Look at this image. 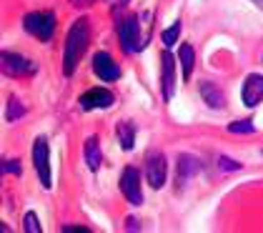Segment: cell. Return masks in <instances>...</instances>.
<instances>
[{"label": "cell", "mask_w": 263, "mask_h": 233, "mask_svg": "<svg viewBox=\"0 0 263 233\" xmlns=\"http://www.w3.org/2000/svg\"><path fill=\"white\" fill-rule=\"evenodd\" d=\"M88 38H90L88 20L78 18L70 25L68 35H65V50H63V73H65V76H73V73H76L83 53H85V48H88Z\"/></svg>", "instance_id": "obj_1"}, {"label": "cell", "mask_w": 263, "mask_h": 233, "mask_svg": "<svg viewBox=\"0 0 263 233\" xmlns=\"http://www.w3.org/2000/svg\"><path fill=\"white\" fill-rule=\"evenodd\" d=\"M138 15H125L118 20V38H121V48L125 53H138L148 43V33L141 30Z\"/></svg>", "instance_id": "obj_2"}, {"label": "cell", "mask_w": 263, "mask_h": 233, "mask_svg": "<svg viewBox=\"0 0 263 233\" xmlns=\"http://www.w3.org/2000/svg\"><path fill=\"white\" fill-rule=\"evenodd\" d=\"M23 28H25L33 38L41 40V43H48V40L53 38V33H55V15H53L50 10L28 13V15L23 18Z\"/></svg>", "instance_id": "obj_3"}, {"label": "cell", "mask_w": 263, "mask_h": 233, "mask_svg": "<svg viewBox=\"0 0 263 233\" xmlns=\"http://www.w3.org/2000/svg\"><path fill=\"white\" fill-rule=\"evenodd\" d=\"M165 155L161 151H148L145 153V178L151 183V188H163L165 183V175H168V166H165Z\"/></svg>", "instance_id": "obj_4"}, {"label": "cell", "mask_w": 263, "mask_h": 233, "mask_svg": "<svg viewBox=\"0 0 263 233\" xmlns=\"http://www.w3.org/2000/svg\"><path fill=\"white\" fill-rule=\"evenodd\" d=\"M33 166L38 171L43 188H50L53 186V181H50V148H48V140L43 136L35 138V143H33Z\"/></svg>", "instance_id": "obj_5"}, {"label": "cell", "mask_w": 263, "mask_h": 233, "mask_svg": "<svg viewBox=\"0 0 263 233\" xmlns=\"http://www.w3.org/2000/svg\"><path fill=\"white\" fill-rule=\"evenodd\" d=\"M121 193L125 195V201L130 206H141L143 203V193H141V173L138 168H125L121 173Z\"/></svg>", "instance_id": "obj_6"}, {"label": "cell", "mask_w": 263, "mask_h": 233, "mask_svg": "<svg viewBox=\"0 0 263 233\" xmlns=\"http://www.w3.org/2000/svg\"><path fill=\"white\" fill-rule=\"evenodd\" d=\"M0 60H3V73L5 76H25V73H35L38 70V65L33 60H25L18 53H5L3 50Z\"/></svg>", "instance_id": "obj_7"}, {"label": "cell", "mask_w": 263, "mask_h": 233, "mask_svg": "<svg viewBox=\"0 0 263 233\" xmlns=\"http://www.w3.org/2000/svg\"><path fill=\"white\" fill-rule=\"evenodd\" d=\"M93 73L101 78L103 83H110V80H118L121 78V68H118V63L110 58L105 50H101V53L93 56Z\"/></svg>", "instance_id": "obj_8"}, {"label": "cell", "mask_w": 263, "mask_h": 233, "mask_svg": "<svg viewBox=\"0 0 263 233\" xmlns=\"http://www.w3.org/2000/svg\"><path fill=\"white\" fill-rule=\"evenodd\" d=\"M113 93L110 91H105V88H90V91H85L81 98H78V103H81L83 111H98V108H110L113 105Z\"/></svg>", "instance_id": "obj_9"}, {"label": "cell", "mask_w": 263, "mask_h": 233, "mask_svg": "<svg viewBox=\"0 0 263 233\" xmlns=\"http://www.w3.org/2000/svg\"><path fill=\"white\" fill-rule=\"evenodd\" d=\"M241 98H243V105L248 108H256L258 103L263 100V76L253 73V76L246 78L243 83V91H241Z\"/></svg>", "instance_id": "obj_10"}, {"label": "cell", "mask_w": 263, "mask_h": 233, "mask_svg": "<svg viewBox=\"0 0 263 233\" xmlns=\"http://www.w3.org/2000/svg\"><path fill=\"white\" fill-rule=\"evenodd\" d=\"M173 65L176 60L168 50H163V98L171 100L173 98V91H176V78H173Z\"/></svg>", "instance_id": "obj_11"}, {"label": "cell", "mask_w": 263, "mask_h": 233, "mask_svg": "<svg viewBox=\"0 0 263 233\" xmlns=\"http://www.w3.org/2000/svg\"><path fill=\"white\" fill-rule=\"evenodd\" d=\"M201 171V160L196 158V155H188V153H183L181 158H178V183H188L193 175Z\"/></svg>", "instance_id": "obj_12"}, {"label": "cell", "mask_w": 263, "mask_h": 233, "mask_svg": "<svg viewBox=\"0 0 263 233\" xmlns=\"http://www.w3.org/2000/svg\"><path fill=\"white\" fill-rule=\"evenodd\" d=\"M83 153H85V163H88V168L90 171H98L103 163V153H101V143H98V138L90 136L85 140V146H83Z\"/></svg>", "instance_id": "obj_13"}, {"label": "cell", "mask_w": 263, "mask_h": 233, "mask_svg": "<svg viewBox=\"0 0 263 233\" xmlns=\"http://www.w3.org/2000/svg\"><path fill=\"white\" fill-rule=\"evenodd\" d=\"M201 96H203V100H205V103L213 108V111L223 108V93L218 91V85H216V83L203 80V83H201Z\"/></svg>", "instance_id": "obj_14"}, {"label": "cell", "mask_w": 263, "mask_h": 233, "mask_svg": "<svg viewBox=\"0 0 263 233\" xmlns=\"http://www.w3.org/2000/svg\"><path fill=\"white\" fill-rule=\"evenodd\" d=\"M118 143L123 151H133V146H136V126L133 123H128V120L118 123Z\"/></svg>", "instance_id": "obj_15"}, {"label": "cell", "mask_w": 263, "mask_h": 233, "mask_svg": "<svg viewBox=\"0 0 263 233\" xmlns=\"http://www.w3.org/2000/svg\"><path fill=\"white\" fill-rule=\"evenodd\" d=\"M178 60H181V73L183 78L188 80L191 73H193V60H196V53H193V48L188 45V43H183L181 50H178Z\"/></svg>", "instance_id": "obj_16"}, {"label": "cell", "mask_w": 263, "mask_h": 233, "mask_svg": "<svg viewBox=\"0 0 263 233\" xmlns=\"http://www.w3.org/2000/svg\"><path fill=\"white\" fill-rule=\"evenodd\" d=\"M23 113H25V108L21 105V100L13 96L10 100H8V113H5V120H8V123H15V120H18Z\"/></svg>", "instance_id": "obj_17"}, {"label": "cell", "mask_w": 263, "mask_h": 233, "mask_svg": "<svg viewBox=\"0 0 263 233\" xmlns=\"http://www.w3.org/2000/svg\"><path fill=\"white\" fill-rule=\"evenodd\" d=\"M178 33H181V23H173L168 30H163V45L165 48H171V45H176V40H178Z\"/></svg>", "instance_id": "obj_18"}, {"label": "cell", "mask_w": 263, "mask_h": 233, "mask_svg": "<svg viewBox=\"0 0 263 233\" xmlns=\"http://www.w3.org/2000/svg\"><path fill=\"white\" fill-rule=\"evenodd\" d=\"M23 228L28 233H41V223H38V216L33 213V211H28L25 218H23Z\"/></svg>", "instance_id": "obj_19"}, {"label": "cell", "mask_w": 263, "mask_h": 233, "mask_svg": "<svg viewBox=\"0 0 263 233\" xmlns=\"http://www.w3.org/2000/svg\"><path fill=\"white\" fill-rule=\"evenodd\" d=\"M228 131L231 133H253L256 126H253V120H236V123L228 126Z\"/></svg>", "instance_id": "obj_20"}, {"label": "cell", "mask_w": 263, "mask_h": 233, "mask_svg": "<svg viewBox=\"0 0 263 233\" xmlns=\"http://www.w3.org/2000/svg\"><path fill=\"white\" fill-rule=\"evenodd\" d=\"M218 166H221V171H238L241 168V163H236L233 158H218Z\"/></svg>", "instance_id": "obj_21"}, {"label": "cell", "mask_w": 263, "mask_h": 233, "mask_svg": "<svg viewBox=\"0 0 263 233\" xmlns=\"http://www.w3.org/2000/svg\"><path fill=\"white\" fill-rule=\"evenodd\" d=\"M3 173H21V163L18 160H3Z\"/></svg>", "instance_id": "obj_22"}, {"label": "cell", "mask_w": 263, "mask_h": 233, "mask_svg": "<svg viewBox=\"0 0 263 233\" xmlns=\"http://www.w3.org/2000/svg\"><path fill=\"white\" fill-rule=\"evenodd\" d=\"M63 231L65 233H88L90 228H85V226H65Z\"/></svg>", "instance_id": "obj_23"}, {"label": "cell", "mask_w": 263, "mask_h": 233, "mask_svg": "<svg viewBox=\"0 0 263 233\" xmlns=\"http://www.w3.org/2000/svg\"><path fill=\"white\" fill-rule=\"evenodd\" d=\"M251 3H256V5H258V8L263 10V0H251Z\"/></svg>", "instance_id": "obj_24"}, {"label": "cell", "mask_w": 263, "mask_h": 233, "mask_svg": "<svg viewBox=\"0 0 263 233\" xmlns=\"http://www.w3.org/2000/svg\"><path fill=\"white\" fill-rule=\"evenodd\" d=\"M121 3H130V0H121Z\"/></svg>", "instance_id": "obj_25"}]
</instances>
